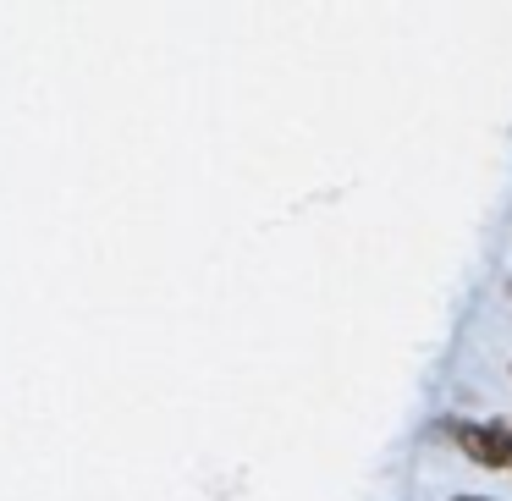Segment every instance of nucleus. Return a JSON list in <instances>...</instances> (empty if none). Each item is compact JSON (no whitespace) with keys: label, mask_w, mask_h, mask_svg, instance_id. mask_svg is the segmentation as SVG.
<instances>
[{"label":"nucleus","mask_w":512,"mask_h":501,"mask_svg":"<svg viewBox=\"0 0 512 501\" xmlns=\"http://www.w3.org/2000/svg\"><path fill=\"white\" fill-rule=\"evenodd\" d=\"M457 441L474 463L512 468V430H501V424H457Z\"/></svg>","instance_id":"f257e3e1"},{"label":"nucleus","mask_w":512,"mask_h":501,"mask_svg":"<svg viewBox=\"0 0 512 501\" xmlns=\"http://www.w3.org/2000/svg\"><path fill=\"white\" fill-rule=\"evenodd\" d=\"M452 501H479V496H452Z\"/></svg>","instance_id":"f03ea898"}]
</instances>
